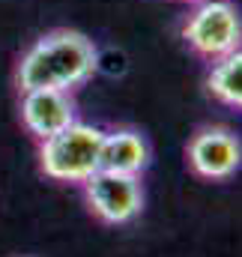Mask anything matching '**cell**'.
Here are the masks:
<instances>
[{
    "label": "cell",
    "instance_id": "1",
    "mask_svg": "<svg viewBox=\"0 0 242 257\" xmlns=\"http://www.w3.org/2000/svg\"><path fill=\"white\" fill-rule=\"evenodd\" d=\"M99 69L93 39L78 30H51L39 36L18 60L21 90H75Z\"/></svg>",
    "mask_w": 242,
    "mask_h": 257
},
{
    "label": "cell",
    "instance_id": "2",
    "mask_svg": "<svg viewBox=\"0 0 242 257\" xmlns=\"http://www.w3.org/2000/svg\"><path fill=\"white\" fill-rule=\"evenodd\" d=\"M102 138H105V128L81 123V120L45 138L39 147L42 174L57 183H84L102 168Z\"/></svg>",
    "mask_w": 242,
    "mask_h": 257
},
{
    "label": "cell",
    "instance_id": "3",
    "mask_svg": "<svg viewBox=\"0 0 242 257\" xmlns=\"http://www.w3.org/2000/svg\"><path fill=\"white\" fill-rule=\"evenodd\" d=\"M182 39L197 57L209 63L233 54L236 48H242V15L236 3L197 0L188 18L182 21Z\"/></svg>",
    "mask_w": 242,
    "mask_h": 257
},
{
    "label": "cell",
    "instance_id": "4",
    "mask_svg": "<svg viewBox=\"0 0 242 257\" xmlns=\"http://www.w3.org/2000/svg\"><path fill=\"white\" fill-rule=\"evenodd\" d=\"M81 186H84L93 215L105 224H129L132 218H138V212L144 206L141 180L132 174H117V171L99 168Z\"/></svg>",
    "mask_w": 242,
    "mask_h": 257
},
{
    "label": "cell",
    "instance_id": "5",
    "mask_svg": "<svg viewBox=\"0 0 242 257\" xmlns=\"http://www.w3.org/2000/svg\"><path fill=\"white\" fill-rule=\"evenodd\" d=\"M242 165L239 138L224 126H206L188 141V168L203 180H227Z\"/></svg>",
    "mask_w": 242,
    "mask_h": 257
},
{
    "label": "cell",
    "instance_id": "6",
    "mask_svg": "<svg viewBox=\"0 0 242 257\" xmlns=\"http://www.w3.org/2000/svg\"><path fill=\"white\" fill-rule=\"evenodd\" d=\"M75 120L78 111L69 90H21V123L33 138L45 141Z\"/></svg>",
    "mask_w": 242,
    "mask_h": 257
},
{
    "label": "cell",
    "instance_id": "7",
    "mask_svg": "<svg viewBox=\"0 0 242 257\" xmlns=\"http://www.w3.org/2000/svg\"><path fill=\"white\" fill-rule=\"evenodd\" d=\"M150 165V144L135 128H114L102 138V168L138 177Z\"/></svg>",
    "mask_w": 242,
    "mask_h": 257
},
{
    "label": "cell",
    "instance_id": "8",
    "mask_svg": "<svg viewBox=\"0 0 242 257\" xmlns=\"http://www.w3.org/2000/svg\"><path fill=\"white\" fill-rule=\"evenodd\" d=\"M206 87L221 105L242 108V48L212 63L206 75Z\"/></svg>",
    "mask_w": 242,
    "mask_h": 257
},
{
    "label": "cell",
    "instance_id": "9",
    "mask_svg": "<svg viewBox=\"0 0 242 257\" xmlns=\"http://www.w3.org/2000/svg\"><path fill=\"white\" fill-rule=\"evenodd\" d=\"M185 3H197V0H185Z\"/></svg>",
    "mask_w": 242,
    "mask_h": 257
}]
</instances>
